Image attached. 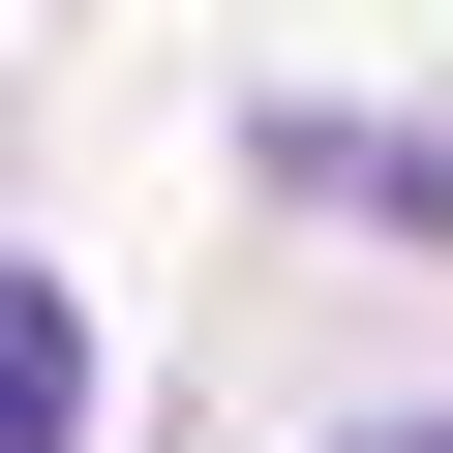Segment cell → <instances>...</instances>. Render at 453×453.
Here are the masks:
<instances>
[{"label": "cell", "mask_w": 453, "mask_h": 453, "mask_svg": "<svg viewBox=\"0 0 453 453\" xmlns=\"http://www.w3.org/2000/svg\"><path fill=\"white\" fill-rule=\"evenodd\" d=\"M393 453H453V423H393Z\"/></svg>", "instance_id": "obj_2"}, {"label": "cell", "mask_w": 453, "mask_h": 453, "mask_svg": "<svg viewBox=\"0 0 453 453\" xmlns=\"http://www.w3.org/2000/svg\"><path fill=\"white\" fill-rule=\"evenodd\" d=\"M0 453H91V333H61V273H0Z\"/></svg>", "instance_id": "obj_1"}]
</instances>
